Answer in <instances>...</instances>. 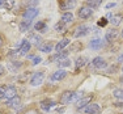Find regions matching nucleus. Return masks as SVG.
<instances>
[{"label":"nucleus","instance_id":"ddd939ff","mask_svg":"<svg viewBox=\"0 0 123 114\" xmlns=\"http://www.w3.org/2000/svg\"><path fill=\"white\" fill-rule=\"evenodd\" d=\"M118 36H119L118 30H117V29H111V30H109V32L106 33V36H105V39H106L109 43H111V42H114V41L118 38Z\"/></svg>","mask_w":123,"mask_h":114},{"label":"nucleus","instance_id":"393cba45","mask_svg":"<svg viewBox=\"0 0 123 114\" xmlns=\"http://www.w3.org/2000/svg\"><path fill=\"white\" fill-rule=\"evenodd\" d=\"M122 19H123L122 14H115V16H113V19H111L110 21H111V24H113L114 26H118L119 24H121Z\"/></svg>","mask_w":123,"mask_h":114},{"label":"nucleus","instance_id":"37998d69","mask_svg":"<svg viewBox=\"0 0 123 114\" xmlns=\"http://www.w3.org/2000/svg\"><path fill=\"white\" fill-rule=\"evenodd\" d=\"M122 72H123V66H122Z\"/></svg>","mask_w":123,"mask_h":114},{"label":"nucleus","instance_id":"aec40b11","mask_svg":"<svg viewBox=\"0 0 123 114\" xmlns=\"http://www.w3.org/2000/svg\"><path fill=\"white\" fill-rule=\"evenodd\" d=\"M62 21H63L64 24H69V22H72L74 21V13L72 12L63 13V16H62Z\"/></svg>","mask_w":123,"mask_h":114},{"label":"nucleus","instance_id":"2f4dec72","mask_svg":"<svg viewBox=\"0 0 123 114\" xmlns=\"http://www.w3.org/2000/svg\"><path fill=\"white\" fill-rule=\"evenodd\" d=\"M106 24H107V20H106V19H101V20L98 21V25H99V26H105Z\"/></svg>","mask_w":123,"mask_h":114},{"label":"nucleus","instance_id":"1a4fd4ad","mask_svg":"<svg viewBox=\"0 0 123 114\" xmlns=\"http://www.w3.org/2000/svg\"><path fill=\"white\" fill-rule=\"evenodd\" d=\"M92 64L96 67L97 70H105L107 67V63H106V60L104 59V58H101V57H96L94 59L92 60Z\"/></svg>","mask_w":123,"mask_h":114},{"label":"nucleus","instance_id":"4be33fe9","mask_svg":"<svg viewBox=\"0 0 123 114\" xmlns=\"http://www.w3.org/2000/svg\"><path fill=\"white\" fill-rule=\"evenodd\" d=\"M52 49H54V46H52V43H42V45L39 46V51H42V52H51L52 51Z\"/></svg>","mask_w":123,"mask_h":114},{"label":"nucleus","instance_id":"f704fd0d","mask_svg":"<svg viewBox=\"0 0 123 114\" xmlns=\"http://www.w3.org/2000/svg\"><path fill=\"white\" fill-rule=\"evenodd\" d=\"M115 71H117V67H115V66H113L111 68H109V70H107V72H109V74H114Z\"/></svg>","mask_w":123,"mask_h":114},{"label":"nucleus","instance_id":"f257e3e1","mask_svg":"<svg viewBox=\"0 0 123 114\" xmlns=\"http://www.w3.org/2000/svg\"><path fill=\"white\" fill-rule=\"evenodd\" d=\"M80 93L74 92V90H66V92L62 93V96L59 98V104L60 105H67V104H69V102H72V101H77V98L80 97Z\"/></svg>","mask_w":123,"mask_h":114},{"label":"nucleus","instance_id":"a19ab883","mask_svg":"<svg viewBox=\"0 0 123 114\" xmlns=\"http://www.w3.org/2000/svg\"><path fill=\"white\" fill-rule=\"evenodd\" d=\"M121 83L123 84V76H122V77H121Z\"/></svg>","mask_w":123,"mask_h":114},{"label":"nucleus","instance_id":"39448f33","mask_svg":"<svg viewBox=\"0 0 123 114\" xmlns=\"http://www.w3.org/2000/svg\"><path fill=\"white\" fill-rule=\"evenodd\" d=\"M30 47H31L30 41H28V39H22L21 42H20L18 47H17V51H18V54H20V55H26V54L29 52V50H30Z\"/></svg>","mask_w":123,"mask_h":114},{"label":"nucleus","instance_id":"ea45409f","mask_svg":"<svg viewBox=\"0 0 123 114\" xmlns=\"http://www.w3.org/2000/svg\"><path fill=\"white\" fill-rule=\"evenodd\" d=\"M3 45V39H1V37H0V46Z\"/></svg>","mask_w":123,"mask_h":114},{"label":"nucleus","instance_id":"9b49d317","mask_svg":"<svg viewBox=\"0 0 123 114\" xmlns=\"http://www.w3.org/2000/svg\"><path fill=\"white\" fill-rule=\"evenodd\" d=\"M90 101H92V96H86V97L79 98V100L76 101L75 105H76V108H77V109H84L88 104H90Z\"/></svg>","mask_w":123,"mask_h":114},{"label":"nucleus","instance_id":"cd10ccee","mask_svg":"<svg viewBox=\"0 0 123 114\" xmlns=\"http://www.w3.org/2000/svg\"><path fill=\"white\" fill-rule=\"evenodd\" d=\"M14 5V0H5L4 4H3V8H5V9H12Z\"/></svg>","mask_w":123,"mask_h":114},{"label":"nucleus","instance_id":"f3484780","mask_svg":"<svg viewBox=\"0 0 123 114\" xmlns=\"http://www.w3.org/2000/svg\"><path fill=\"white\" fill-rule=\"evenodd\" d=\"M16 96H17L16 88H14V87H12V85L7 87V90H5V98H7V100H11V98L16 97Z\"/></svg>","mask_w":123,"mask_h":114},{"label":"nucleus","instance_id":"c756f323","mask_svg":"<svg viewBox=\"0 0 123 114\" xmlns=\"http://www.w3.org/2000/svg\"><path fill=\"white\" fill-rule=\"evenodd\" d=\"M5 90H7V87H5V85H0V100L5 98Z\"/></svg>","mask_w":123,"mask_h":114},{"label":"nucleus","instance_id":"c9c22d12","mask_svg":"<svg viewBox=\"0 0 123 114\" xmlns=\"http://www.w3.org/2000/svg\"><path fill=\"white\" fill-rule=\"evenodd\" d=\"M4 72H5V71H4V67H3L1 64H0V76L4 75Z\"/></svg>","mask_w":123,"mask_h":114},{"label":"nucleus","instance_id":"6ab92c4d","mask_svg":"<svg viewBox=\"0 0 123 114\" xmlns=\"http://www.w3.org/2000/svg\"><path fill=\"white\" fill-rule=\"evenodd\" d=\"M31 25V21L30 20H22L21 22H20V32H22V33H25V32L29 30V28H30Z\"/></svg>","mask_w":123,"mask_h":114},{"label":"nucleus","instance_id":"4468645a","mask_svg":"<svg viewBox=\"0 0 123 114\" xmlns=\"http://www.w3.org/2000/svg\"><path fill=\"white\" fill-rule=\"evenodd\" d=\"M67 57H68V51H60V52H56L55 55H52V57H50L49 62H59V60L64 59Z\"/></svg>","mask_w":123,"mask_h":114},{"label":"nucleus","instance_id":"7ed1b4c3","mask_svg":"<svg viewBox=\"0 0 123 114\" xmlns=\"http://www.w3.org/2000/svg\"><path fill=\"white\" fill-rule=\"evenodd\" d=\"M38 14H39V9H38V8H36V7H29V8H26L25 12L22 13V19L33 21Z\"/></svg>","mask_w":123,"mask_h":114},{"label":"nucleus","instance_id":"4c0bfd02","mask_svg":"<svg viewBox=\"0 0 123 114\" xmlns=\"http://www.w3.org/2000/svg\"><path fill=\"white\" fill-rule=\"evenodd\" d=\"M106 19H113V14H111V13H107V14H106Z\"/></svg>","mask_w":123,"mask_h":114},{"label":"nucleus","instance_id":"f03ea898","mask_svg":"<svg viewBox=\"0 0 123 114\" xmlns=\"http://www.w3.org/2000/svg\"><path fill=\"white\" fill-rule=\"evenodd\" d=\"M43 80H45V74H43V71L34 72L30 77V85L31 87H38L43 83Z\"/></svg>","mask_w":123,"mask_h":114},{"label":"nucleus","instance_id":"e433bc0d","mask_svg":"<svg viewBox=\"0 0 123 114\" xmlns=\"http://www.w3.org/2000/svg\"><path fill=\"white\" fill-rule=\"evenodd\" d=\"M26 114H38V113L36 112V110H29V112L26 113Z\"/></svg>","mask_w":123,"mask_h":114},{"label":"nucleus","instance_id":"c85d7f7f","mask_svg":"<svg viewBox=\"0 0 123 114\" xmlns=\"http://www.w3.org/2000/svg\"><path fill=\"white\" fill-rule=\"evenodd\" d=\"M55 30H56V32H60V33L66 32V28H64V22H63V21L58 22V24L55 25Z\"/></svg>","mask_w":123,"mask_h":114},{"label":"nucleus","instance_id":"0eeeda50","mask_svg":"<svg viewBox=\"0 0 123 114\" xmlns=\"http://www.w3.org/2000/svg\"><path fill=\"white\" fill-rule=\"evenodd\" d=\"M77 14H79V17H80V19H83V20L89 19V17L93 14V9L90 7H88V5H84V7H81L80 9H79Z\"/></svg>","mask_w":123,"mask_h":114},{"label":"nucleus","instance_id":"20e7f679","mask_svg":"<svg viewBox=\"0 0 123 114\" xmlns=\"http://www.w3.org/2000/svg\"><path fill=\"white\" fill-rule=\"evenodd\" d=\"M90 26H88L85 24H83V25H79L77 28H76V30H75V33H74V36L75 38H80V37H85L88 36V34L90 33Z\"/></svg>","mask_w":123,"mask_h":114},{"label":"nucleus","instance_id":"473e14b6","mask_svg":"<svg viewBox=\"0 0 123 114\" xmlns=\"http://www.w3.org/2000/svg\"><path fill=\"white\" fill-rule=\"evenodd\" d=\"M114 7H115V3H109V4L105 5V8H106V9H110V8H114Z\"/></svg>","mask_w":123,"mask_h":114},{"label":"nucleus","instance_id":"9d476101","mask_svg":"<svg viewBox=\"0 0 123 114\" xmlns=\"http://www.w3.org/2000/svg\"><path fill=\"white\" fill-rule=\"evenodd\" d=\"M55 105H56V102H55V101L50 100V98H46V100L41 101L39 106H41V109H42L43 112H50V110H51V108H54Z\"/></svg>","mask_w":123,"mask_h":114},{"label":"nucleus","instance_id":"58836bf2","mask_svg":"<svg viewBox=\"0 0 123 114\" xmlns=\"http://www.w3.org/2000/svg\"><path fill=\"white\" fill-rule=\"evenodd\" d=\"M5 0H0V7H3V4H4Z\"/></svg>","mask_w":123,"mask_h":114},{"label":"nucleus","instance_id":"a878e982","mask_svg":"<svg viewBox=\"0 0 123 114\" xmlns=\"http://www.w3.org/2000/svg\"><path fill=\"white\" fill-rule=\"evenodd\" d=\"M85 63H86V59L85 58H83V57H79L77 59H76V63H75V66H76V68H81V67H84L85 66Z\"/></svg>","mask_w":123,"mask_h":114},{"label":"nucleus","instance_id":"423d86ee","mask_svg":"<svg viewBox=\"0 0 123 114\" xmlns=\"http://www.w3.org/2000/svg\"><path fill=\"white\" fill-rule=\"evenodd\" d=\"M83 110L85 114H99L101 113V106L98 104H88Z\"/></svg>","mask_w":123,"mask_h":114},{"label":"nucleus","instance_id":"dca6fc26","mask_svg":"<svg viewBox=\"0 0 123 114\" xmlns=\"http://www.w3.org/2000/svg\"><path fill=\"white\" fill-rule=\"evenodd\" d=\"M68 45H69V39H68V38H63V39H60L59 42L56 43V46H55V50H56L58 52H60V51H63Z\"/></svg>","mask_w":123,"mask_h":114},{"label":"nucleus","instance_id":"6e6552de","mask_svg":"<svg viewBox=\"0 0 123 114\" xmlns=\"http://www.w3.org/2000/svg\"><path fill=\"white\" fill-rule=\"evenodd\" d=\"M67 74L68 72L66 71V70H58V71H55L54 74L51 75V80L52 81H62L63 79H66L67 77Z\"/></svg>","mask_w":123,"mask_h":114},{"label":"nucleus","instance_id":"412c9836","mask_svg":"<svg viewBox=\"0 0 123 114\" xmlns=\"http://www.w3.org/2000/svg\"><path fill=\"white\" fill-rule=\"evenodd\" d=\"M113 96H114V98H115L118 102H123V89L122 88H118V89L114 90Z\"/></svg>","mask_w":123,"mask_h":114},{"label":"nucleus","instance_id":"5701e85b","mask_svg":"<svg viewBox=\"0 0 123 114\" xmlns=\"http://www.w3.org/2000/svg\"><path fill=\"white\" fill-rule=\"evenodd\" d=\"M34 29H36L37 32H39V33H45L46 30H47V26L43 21H38L36 25H34Z\"/></svg>","mask_w":123,"mask_h":114},{"label":"nucleus","instance_id":"72a5a7b5","mask_svg":"<svg viewBox=\"0 0 123 114\" xmlns=\"http://www.w3.org/2000/svg\"><path fill=\"white\" fill-rule=\"evenodd\" d=\"M117 62H118L119 64H122V66H123V54H121V55L118 57V59H117Z\"/></svg>","mask_w":123,"mask_h":114},{"label":"nucleus","instance_id":"bb28decb","mask_svg":"<svg viewBox=\"0 0 123 114\" xmlns=\"http://www.w3.org/2000/svg\"><path fill=\"white\" fill-rule=\"evenodd\" d=\"M58 66H59V68H63V67H69L71 66V60L68 59V58H64V59H62L58 62Z\"/></svg>","mask_w":123,"mask_h":114},{"label":"nucleus","instance_id":"79ce46f5","mask_svg":"<svg viewBox=\"0 0 123 114\" xmlns=\"http://www.w3.org/2000/svg\"><path fill=\"white\" fill-rule=\"evenodd\" d=\"M121 37L123 38V29H122V33H121Z\"/></svg>","mask_w":123,"mask_h":114},{"label":"nucleus","instance_id":"7c9ffc66","mask_svg":"<svg viewBox=\"0 0 123 114\" xmlns=\"http://www.w3.org/2000/svg\"><path fill=\"white\" fill-rule=\"evenodd\" d=\"M42 62V58L41 57H34L33 58V66H37V64H39Z\"/></svg>","mask_w":123,"mask_h":114},{"label":"nucleus","instance_id":"a211bd4d","mask_svg":"<svg viewBox=\"0 0 123 114\" xmlns=\"http://www.w3.org/2000/svg\"><path fill=\"white\" fill-rule=\"evenodd\" d=\"M28 41H30V43H34V45H37V46H41L42 43H41V37L38 36V34L36 33H30L29 34V38H28Z\"/></svg>","mask_w":123,"mask_h":114},{"label":"nucleus","instance_id":"b1692460","mask_svg":"<svg viewBox=\"0 0 123 114\" xmlns=\"http://www.w3.org/2000/svg\"><path fill=\"white\" fill-rule=\"evenodd\" d=\"M101 4H102V0H88V1H86V5H88V7H90L92 9H93V8H98Z\"/></svg>","mask_w":123,"mask_h":114},{"label":"nucleus","instance_id":"2eb2a0df","mask_svg":"<svg viewBox=\"0 0 123 114\" xmlns=\"http://www.w3.org/2000/svg\"><path fill=\"white\" fill-rule=\"evenodd\" d=\"M102 46H104V42H102V39H99V38H94V39H92L89 42V47L92 49V50H99Z\"/></svg>","mask_w":123,"mask_h":114},{"label":"nucleus","instance_id":"f8f14e48","mask_svg":"<svg viewBox=\"0 0 123 114\" xmlns=\"http://www.w3.org/2000/svg\"><path fill=\"white\" fill-rule=\"evenodd\" d=\"M20 105H21V97H20V96H16V97L11 98V100H7V106H8V108L17 109Z\"/></svg>","mask_w":123,"mask_h":114}]
</instances>
